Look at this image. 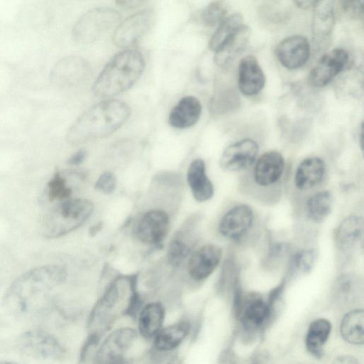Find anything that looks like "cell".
I'll return each instance as SVG.
<instances>
[{
  "label": "cell",
  "mask_w": 364,
  "mask_h": 364,
  "mask_svg": "<svg viewBox=\"0 0 364 364\" xmlns=\"http://www.w3.org/2000/svg\"><path fill=\"white\" fill-rule=\"evenodd\" d=\"M168 364H176L175 362L169 363Z\"/></svg>",
  "instance_id": "obj_46"
},
{
  "label": "cell",
  "mask_w": 364,
  "mask_h": 364,
  "mask_svg": "<svg viewBox=\"0 0 364 364\" xmlns=\"http://www.w3.org/2000/svg\"><path fill=\"white\" fill-rule=\"evenodd\" d=\"M90 74L87 62L77 55H67L59 59L50 68V85L60 90L70 89L83 83Z\"/></svg>",
  "instance_id": "obj_9"
},
{
  "label": "cell",
  "mask_w": 364,
  "mask_h": 364,
  "mask_svg": "<svg viewBox=\"0 0 364 364\" xmlns=\"http://www.w3.org/2000/svg\"><path fill=\"white\" fill-rule=\"evenodd\" d=\"M14 80L15 73L12 66L0 60V98L8 94Z\"/></svg>",
  "instance_id": "obj_38"
},
{
  "label": "cell",
  "mask_w": 364,
  "mask_h": 364,
  "mask_svg": "<svg viewBox=\"0 0 364 364\" xmlns=\"http://www.w3.org/2000/svg\"><path fill=\"white\" fill-rule=\"evenodd\" d=\"M138 336L136 329L130 326L112 330L100 342L94 353V364H128L127 353Z\"/></svg>",
  "instance_id": "obj_7"
},
{
  "label": "cell",
  "mask_w": 364,
  "mask_h": 364,
  "mask_svg": "<svg viewBox=\"0 0 364 364\" xmlns=\"http://www.w3.org/2000/svg\"><path fill=\"white\" fill-rule=\"evenodd\" d=\"M331 323L325 318H317L312 321L306 334L305 344L307 350L314 356L321 358L323 346L331 333Z\"/></svg>",
  "instance_id": "obj_29"
},
{
  "label": "cell",
  "mask_w": 364,
  "mask_h": 364,
  "mask_svg": "<svg viewBox=\"0 0 364 364\" xmlns=\"http://www.w3.org/2000/svg\"><path fill=\"white\" fill-rule=\"evenodd\" d=\"M265 75L257 58L253 55L243 58L238 67V86L246 96L258 94L265 85Z\"/></svg>",
  "instance_id": "obj_19"
},
{
  "label": "cell",
  "mask_w": 364,
  "mask_h": 364,
  "mask_svg": "<svg viewBox=\"0 0 364 364\" xmlns=\"http://www.w3.org/2000/svg\"><path fill=\"white\" fill-rule=\"evenodd\" d=\"M333 197L329 191H321L313 195L306 203L308 218L315 223H321L331 213Z\"/></svg>",
  "instance_id": "obj_32"
},
{
  "label": "cell",
  "mask_w": 364,
  "mask_h": 364,
  "mask_svg": "<svg viewBox=\"0 0 364 364\" xmlns=\"http://www.w3.org/2000/svg\"><path fill=\"white\" fill-rule=\"evenodd\" d=\"M253 220L252 208L245 204L238 205L232 208L221 218L218 230L224 237L238 240L249 231Z\"/></svg>",
  "instance_id": "obj_18"
},
{
  "label": "cell",
  "mask_w": 364,
  "mask_h": 364,
  "mask_svg": "<svg viewBox=\"0 0 364 364\" xmlns=\"http://www.w3.org/2000/svg\"><path fill=\"white\" fill-rule=\"evenodd\" d=\"M120 19V14L112 8H92L75 22L72 30L73 39L82 44L93 43L117 26Z\"/></svg>",
  "instance_id": "obj_6"
},
{
  "label": "cell",
  "mask_w": 364,
  "mask_h": 364,
  "mask_svg": "<svg viewBox=\"0 0 364 364\" xmlns=\"http://www.w3.org/2000/svg\"><path fill=\"white\" fill-rule=\"evenodd\" d=\"M145 1H136V0H120L116 1L119 6L126 8V9H132L135 7H138L143 4Z\"/></svg>",
  "instance_id": "obj_42"
},
{
  "label": "cell",
  "mask_w": 364,
  "mask_h": 364,
  "mask_svg": "<svg viewBox=\"0 0 364 364\" xmlns=\"http://www.w3.org/2000/svg\"><path fill=\"white\" fill-rule=\"evenodd\" d=\"M243 24V17L240 13L225 17L212 36L209 42L210 48L214 52L218 50Z\"/></svg>",
  "instance_id": "obj_33"
},
{
  "label": "cell",
  "mask_w": 364,
  "mask_h": 364,
  "mask_svg": "<svg viewBox=\"0 0 364 364\" xmlns=\"http://www.w3.org/2000/svg\"><path fill=\"white\" fill-rule=\"evenodd\" d=\"M66 277L65 269L58 264L31 269L11 283L3 297V304L17 316L47 318L56 308L53 292Z\"/></svg>",
  "instance_id": "obj_1"
},
{
  "label": "cell",
  "mask_w": 364,
  "mask_h": 364,
  "mask_svg": "<svg viewBox=\"0 0 364 364\" xmlns=\"http://www.w3.org/2000/svg\"><path fill=\"white\" fill-rule=\"evenodd\" d=\"M343 11L350 17L362 18L363 14V1H341Z\"/></svg>",
  "instance_id": "obj_40"
},
{
  "label": "cell",
  "mask_w": 364,
  "mask_h": 364,
  "mask_svg": "<svg viewBox=\"0 0 364 364\" xmlns=\"http://www.w3.org/2000/svg\"><path fill=\"white\" fill-rule=\"evenodd\" d=\"M168 214L161 210H151L139 219L136 235L138 239L147 245H159L166 238L169 230Z\"/></svg>",
  "instance_id": "obj_13"
},
{
  "label": "cell",
  "mask_w": 364,
  "mask_h": 364,
  "mask_svg": "<svg viewBox=\"0 0 364 364\" xmlns=\"http://www.w3.org/2000/svg\"><path fill=\"white\" fill-rule=\"evenodd\" d=\"M364 313L363 309H354L348 312L341 323V334L348 343L360 345L364 341Z\"/></svg>",
  "instance_id": "obj_30"
},
{
  "label": "cell",
  "mask_w": 364,
  "mask_h": 364,
  "mask_svg": "<svg viewBox=\"0 0 364 364\" xmlns=\"http://www.w3.org/2000/svg\"><path fill=\"white\" fill-rule=\"evenodd\" d=\"M349 60L348 52L343 48H335L322 56L312 68L309 75V82L314 87L328 85L346 67Z\"/></svg>",
  "instance_id": "obj_11"
},
{
  "label": "cell",
  "mask_w": 364,
  "mask_h": 364,
  "mask_svg": "<svg viewBox=\"0 0 364 364\" xmlns=\"http://www.w3.org/2000/svg\"><path fill=\"white\" fill-rule=\"evenodd\" d=\"M325 163L318 157H309L297 166L294 175L295 186L301 191L309 190L323 180Z\"/></svg>",
  "instance_id": "obj_27"
},
{
  "label": "cell",
  "mask_w": 364,
  "mask_h": 364,
  "mask_svg": "<svg viewBox=\"0 0 364 364\" xmlns=\"http://www.w3.org/2000/svg\"><path fill=\"white\" fill-rule=\"evenodd\" d=\"M284 169L282 155L276 151L264 153L257 161L253 176L257 184L269 186L277 183Z\"/></svg>",
  "instance_id": "obj_22"
},
{
  "label": "cell",
  "mask_w": 364,
  "mask_h": 364,
  "mask_svg": "<svg viewBox=\"0 0 364 364\" xmlns=\"http://www.w3.org/2000/svg\"><path fill=\"white\" fill-rule=\"evenodd\" d=\"M190 253V246L183 239L182 233L178 232L168 243L166 254L167 260L171 265L178 267L184 262Z\"/></svg>",
  "instance_id": "obj_35"
},
{
  "label": "cell",
  "mask_w": 364,
  "mask_h": 364,
  "mask_svg": "<svg viewBox=\"0 0 364 364\" xmlns=\"http://www.w3.org/2000/svg\"><path fill=\"white\" fill-rule=\"evenodd\" d=\"M0 364H21V363H17L16 361H12V360H0Z\"/></svg>",
  "instance_id": "obj_45"
},
{
  "label": "cell",
  "mask_w": 364,
  "mask_h": 364,
  "mask_svg": "<svg viewBox=\"0 0 364 364\" xmlns=\"http://www.w3.org/2000/svg\"><path fill=\"white\" fill-rule=\"evenodd\" d=\"M221 257L220 247L213 244L201 246L188 259L187 269L189 276L195 281L205 279L217 268Z\"/></svg>",
  "instance_id": "obj_17"
},
{
  "label": "cell",
  "mask_w": 364,
  "mask_h": 364,
  "mask_svg": "<svg viewBox=\"0 0 364 364\" xmlns=\"http://www.w3.org/2000/svg\"><path fill=\"white\" fill-rule=\"evenodd\" d=\"M314 9L312 35L315 45L321 47L329 39L334 27V2L317 1Z\"/></svg>",
  "instance_id": "obj_23"
},
{
  "label": "cell",
  "mask_w": 364,
  "mask_h": 364,
  "mask_svg": "<svg viewBox=\"0 0 364 364\" xmlns=\"http://www.w3.org/2000/svg\"><path fill=\"white\" fill-rule=\"evenodd\" d=\"M239 104L240 98L236 92L228 88L215 94L210 102V109L213 114L221 115L237 109Z\"/></svg>",
  "instance_id": "obj_34"
},
{
  "label": "cell",
  "mask_w": 364,
  "mask_h": 364,
  "mask_svg": "<svg viewBox=\"0 0 364 364\" xmlns=\"http://www.w3.org/2000/svg\"><path fill=\"white\" fill-rule=\"evenodd\" d=\"M333 364H359L356 358L350 355H343L337 358Z\"/></svg>",
  "instance_id": "obj_43"
},
{
  "label": "cell",
  "mask_w": 364,
  "mask_h": 364,
  "mask_svg": "<svg viewBox=\"0 0 364 364\" xmlns=\"http://www.w3.org/2000/svg\"><path fill=\"white\" fill-rule=\"evenodd\" d=\"M166 309L160 301H150L141 306L137 313V333L144 339H153L164 327Z\"/></svg>",
  "instance_id": "obj_20"
},
{
  "label": "cell",
  "mask_w": 364,
  "mask_h": 364,
  "mask_svg": "<svg viewBox=\"0 0 364 364\" xmlns=\"http://www.w3.org/2000/svg\"><path fill=\"white\" fill-rule=\"evenodd\" d=\"M156 14L151 9H142L125 18L117 26L112 41L119 48L136 44L152 28Z\"/></svg>",
  "instance_id": "obj_10"
},
{
  "label": "cell",
  "mask_w": 364,
  "mask_h": 364,
  "mask_svg": "<svg viewBox=\"0 0 364 364\" xmlns=\"http://www.w3.org/2000/svg\"><path fill=\"white\" fill-rule=\"evenodd\" d=\"M227 10V6L223 1H213L202 11L201 21L207 26H214L225 18Z\"/></svg>",
  "instance_id": "obj_36"
},
{
  "label": "cell",
  "mask_w": 364,
  "mask_h": 364,
  "mask_svg": "<svg viewBox=\"0 0 364 364\" xmlns=\"http://www.w3.org/2000/svg\"><path fill=\"white\" fill-rule=\"evenodd\" d=\"M201 112L202 105L197 97H183L171 109L168 115V123L176 129L189 128L198 121Z\"/></svg>",
  "instance_id": "obj_24"
},
{
  "label": "cell",
  "mask_w": 364,
  "mask_h": 364,
  "mask_svg": "<svg viewBox=\"0 0 364 364\" xmlns=\"http://www.w3.org/2000/svg\"><path fill=\"white\" fill-rule=\"evenodd\" d=\"M317 1H294V4L300 9H308L314 7Z\"/></svg>",
  "instance_id": "obj_44"
},
{
  "label": "cell",
  "mask_w": 364,
  "mask_h": 364,
  "mask_svg": "<svg viewBox=\"0 0 364 364\" xmlns=\"http://www.w3.org/2000/svg\"><path fill=\"white\" fill-rule=\"evenodd\" d=\"M187 181L196 200L205 202L214 194V187L206 173L205 164L201 159H194L187 171Z\"/></svg>",
  "instance_id": "obj_25"
},
{
  "label": "cell",
  "mask_w": 364,
  "mask_h": 364,
  "mask_svg": "<svg viewBox=\"0 0 364 364\" xmlns=\"http://www.w3.org/2000/svg\"><path fill=\"white\" fill-rule=\"evenodd\" d=\"M144 67V56L138 50L129 49L117 53L96 78L93 94L107 98L129 90L140 77Z\"/></svg>",
  "instance_id": "obj_3"
},
{
  "label": "cell",
  "mask_w": 364,
  "mask_h": 364,
  "mask_svg": "<svg viewBox=\"0 0 364 364\" xmlns=\"http://www.w3.org/2000/svg\"><path fill=\"white\" fill-rule=\"evenodd\" d=\"M87 157V151L81 149L76 151L68 159V164L70 166H77L82 164Z\"/></svg>",
  "instance_id": "obj_41"
},
{
  "label": "cell",
  "mask_w": 364,
  "mask_h": 364,
  "mask_svg": "<svg viewBox=\"0 0 364 364\" xmlns=\"http://www.w3.org/2000/svg\"><path fill=\"white\" fill-rule=\"evenodd\" d=\"M124 297L120 280L110 283L95 305L89 318V327L93 330L90 337L98 339L117 317V312Z\"/></svg>",
  "instance_id": "obj_8"
},
{
  "label": "cell",
  "mask_w": 364,
  "mask_h": 364,
  "mask_svg": "<svg viewBox=\"0 0 364 364\" xmlns=\"http://www.w3.org/2000/svg\"><path fill=\"white\" fill-rule=\"evenodd\" d=\"M15 347L23 356L47 364L60 362L66 353L58 337L43 326L23 331L17 336Z\"/></svg>",
  "instance_id": "obj_5"
},
{
  "label": "cell",
  "mask_w": 364,
  "mask_h": 364,
  "mask_svg": "<svg viewBox=\"0 0 364 364\" xmlns=\"http://www.w3.org/2000/svg\"><path fill=\"white\" fill-rule=\"evenodd\" d=\"M259 151L257 144L250 139L236 141L223 151L220 164L228 171H240L250 167L255 161Z\"/></svg>",
  "instance_id": "obj_15"
},
{
  "label": "cell",
  "mask_w": 364,
  "mask_h": 364,
  "mask_svg": "<svg viewBox=\"0 0 364 364\" xmlns=\"http://www.w3.org/2000/svg\"><path fill=\"white\" fill-rule=\"evenodd\" d=\"M129 106L122 100L111 99L90 107L70 124L65 138L73 145L107 136L119 129L129 119Z\"/></svg>",
  "instance_id": "obj_2"
},
{
  "label": "cell",
  "mask_w": 364,
  "mask_h": 364,
  "mask_svg": "<svg viewBox=\"0 0 364 364\" xmlns=\"http://www.w3.org/2000/svg\"><path fill=\"white\" fill-rule=\"evenodd\" d=\"M276 56L279 63L289 70L302 67L311 54L310 43L304 36L294 35L283 39L276 47Z\"/></svg>",
  "instance_id": "obj_16"
},
{
  "label": "cell",
  "mask_w": 364,
  "mask_h": 364,
  "mask_svg": "<svg viewBox=\"0 0 364 364\" xmlns=\"http://www.w3.org/2000/svg\"><path fill=\"white\" fill-rule=\"evenodd\" d=\"M317 258V252L314 249L301 250L294 255L292 259L293 266L297 271L303 273L310 272Z\"/></svg>",
  "instance_id": "obj_37"
},
{
  "label": "cell",
  "mask_w": 364,
  "mask_h": 364,
  "mask_svg": "<svg viewBox=\"0 0 364 364\" xmlns=\"http://www.w3.org/2000/svg\"><path fill=\"white\" fill-rule=\"evenodd\" d=\"M235 297L239 319L245 328L257 330L267 323L272 311L269 302L256 295H250L244 301L239 290Z\"/></svg>",
  "instance_id": "obj_12"
},
{
  "label": "cell",
  "mask_w": 364,
  "mask_h": 364,
  "mask_svg": "<svg viewBox=\"0 0 364 364\" xmlns=\"http://www.w3.org/2000/svg\"><path fill=\"white\" fill-rule=\"evenodd\" d=\"M191 331V324L187 320L164 326L152 339L153 348L161 353L172 352L186 341Z\"/></svg>",
  "instance_id": "obj_21"
},
{
  "label": "cell",
  "mask_w": 364,
  "mask_h": 364,
  "mask_svg": "<svg viewBox=\"0 0 364 364\" xmlns=\"http://www.w3.org/2000/svg\"><path fill=\"white\" fill-rule=\"evenodd\" d=\"M116 187V176L110 171L102 173L95 185V189L107 195L112 193L115 191Z\"/></svg>",
  "instance_id": "obj_39"
},
{
  "label": "cell",
  "mask_w": 364,
  "mask_h": 364,
  "mask_svg": "<svg viewBox=\"0 0 364 364\" xmlns=\"http://www.w3.org/2000/svg\"><path fill=\"white\" fill-rule=\"evenodd\" d=\"M72 193L66 171H57L48 182L43 198L48 203H58L70 198Z\"/></svg>",
  "instance_id": "obj_31"
},
{
  "label": "cell",
  "mask_w": 364,
  "mask_h": 364,
  "mask_svg": "<svg viewBox=\"0 0 364 364\" xmlns=\"http://www.w3.org/2000/svg\"><path fill=\"white\" fill-rule=\"evenodd\" d=\"M250 36V28L243 24L215 52V64L221 68L230 65L245 49Z\"/></svg>",
  "instance_id": "obj_26"
},
{
  "label": "cell",
  "mask_w": 364,
  "mask_h": 364,
  "mask_svg": "<svg viewBox=\"0 0 364 364\" xmlns=\"http://www.w3.org/2000/svg\"><path fill=\"white\" fill-rule=\"evenodd\" d=\"M33 113L28 101L6 95L0 98V126L9 130H18L29 123Z\"/></svg>",
  "instance_id": "obj_14"
},
{
  "label": "cell",
  "mask_w": 364,
  "mask_h": 364,
  "mask_svg": "<svg viewBox=\"0 0 364 364\" xmlns=\"http://www.w3.org/2000/svg\"><path fill=\"white\" fill-rule=\"evenodd\" d=\"M363 232V220L358 215H350L345 218L337 228L336 242L343 250L353 247L361 240Z\"/></svg>",
  "instance_id": "obj_28"
},
{
  "label": "cell",
  "mask_w": 364,
  "mask_h": 364,
  "mask_svg": "<svg viewBox=\"0 0 364 364\" xmlns=\"http://www.w3.org/2000/svg\"><path fill=\"white\" fill-rule=\"evenodd\" d=\"M93 209L92 203L85 198H69L56 203L42 219L41 234L49 239L64 236L82 226Z\"/></svg>",
  "instance_id": "obj_4"
}]
</instances>
